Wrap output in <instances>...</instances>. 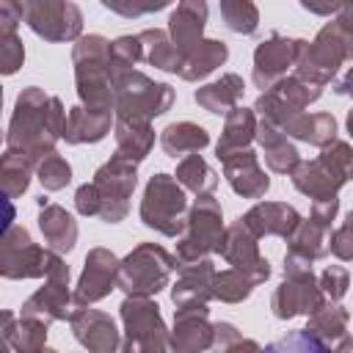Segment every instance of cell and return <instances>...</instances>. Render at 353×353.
<instances>
[{
    "mask_svg": "<svg viewBox=\"0 0 353 353\" xmlns=\"http://www.w3.org/2000/svg\"><path fill=\"white\" fill-rule=\"evenodd\" d=\"M63 105L58 97H47L41 88L30 85L17 97L14 119L8 127V149L30 154L36 163L52 152L63 132Z\"/></svg>",
    "mask_w": 353,
    "mask_h": 353,
    "instance_id": "obj_1",
    "label": "cell"
},
{
    "mask_svg": "<svg viewBox=\"0 0 353 353\" xmlns=\"http://www.w3.org/2000/svg\"><path fill=\"white\" fill-rule=\"evenodd\" d=\"M353 55V25H350V0L342 3L339 17L328 22L312 44L303 41L298 58H295V77L312 83V85H325L334 80L336 69L347 63Z\"/></svg>",
    "mask_w": 353,
    "mask_h": 353,
    "instance_id": "obj_2",
    "label": "cell"
},
{
    "mask_svg": "<svg viewBox=\"0 0 353 353\" xmlns=\"http://www.w3.org/2000/svg\"><path fill=\"white\" fill-rule=\"evenodd\" d=\"M110 41L102 36H83L74 44L72 61H74V77H77V94L85 108L97 110H113V80L108 69Z\"/></svg>",
    "mask_w": 353,
    "mask_h": 353,
    "instance_id": "obj_3",
    "label": "cell"
},
{
    "mask_svg": "<svg viewBox=\"0 0 353 353\" xmlns=\"http://www.w3.org/2000/svg\"><path fill=\"white\" fill-rule=\"evenodd\" d=\"M174 91L165 83H152L135 69H124L113 77V110L116 119L149 121L168 110Z\"/></svg>",
    "mask_w": 353,
    "mask_h": 353,
    "instance_id": "obj_4",
    "label": "cell"
},
{
    "mask_svg": "<svg viewBox=\"0 0 353 353\" xmlns=\"http://www.w3.org/2000/svg\"><path fill=\"white\" fill-rule=\"evenodd\" d=\"M290 176L292 185L312 199L336 196V190L350 176V146L345 141H331V146L317 160H298Z\"/></svg>",
    "mask_w": 353,
    "mask_h": 353,
    "instance_id": "obj_5",
    "label": "cell"
},
{
    "mask_svg": "<svg viewBox=\"0 0 353 353\" xmlns=\"http://www.w3.org/2000/svg\"><path fill=\"white\" fill-rule=\"evenodd\" d=\"M174 268L176 259L165 248L154 243H141L124 262H119L116 287H121L127 295H154L168 284Z\"/></svg>",
    "mask_w": 353,
    "mask_h": 353,
    "instance_id": "obj_6",
    "label": "cell"
},
{
    "mask_svg": "<svg viewBox=\"0 0 353 353\" xmlns=\"http://www.w3.org/2000/svg\"><path fill=\"white\" fill-rule=\"evenodd\" d=\"M185 210H188V199L174 176L157 174L149 179L143 201H141V221L149 229H157L160 234H168V237L182 234Z\"/></svg>",
    "mask_w": 353,
    "mask_h": 353,
    "instance_id": "obj_7",
    "label": "cell"
},
{
    "mask_svg": "<svg viewBox=\"0 0 353 353\" xmlns=\"http://www.w3.org/2000/svg\"><path fill=\"white\" fill-rule=\"evenodd\" d=\"M182 240L176 245V262H193L201 259L212 251L221 248L223 240V223H221V204L204 193L199 196V201L193 204L190 215L185 218V229H182Z\"/></svg>",
    "mask_w": 353,
    "mask_h": 353,
    "instance_id": "obj_8",
    "label": "cell"
},
{
    "mask_svg": "<svg viewBox=\"0 0 353 353\" xmlns=\"http://www.w3.org/2000/svg\"><path fill=\"white\" fill-rule=\"evenodd\" d=\"M91 185H94L97 204H99L97 215L102 221H108V223H119L127 215V210H130L127 199H130V193L135 188V163L127 160V157H121L116 152L94 174V182Z\"/></svg>",
    "mask_w": 353,
    "mask_h": 353,
    "instance_id": "obj_9",
    "label": "cell"
},
{
    "mask_svg": "<svg viewBox=\"0 0 353 353\" xmlns=\"http://www.w3.org/2000/svg\"><path fill=\"white\" fill-rule=\"evenodd\" d=\"M22 19L30 25L33 33L44 36L47 41H72L80 36L83 17L72 3L63 0H19Z\"/></svg>",
    "mask_w": 353,
    "mask_h": 353,
    "instance_id": "obj_10",
    "label": "cell"
},
{
    "mask_svg": "<svg viewBox=\"0 0 353 353\" xmlns=\"http://www.w3.org/2000/svg\"><path fill=\"white\" fill-rule=\"evenodd\" d=\"M55 251H44L33 245L30 234L22 226H8V232L0 237V276L8 279H30V276H47L50 262Z\"/></svg>",
    "mask_w": 353,
    "mask_h": 353,
    "instance_id": "obj_11",
    "label": "cell"
},
{
    "mask_svg": "<svg viewBox=\"0 0 353 353\" xmlns=\"http://www.w3.org/2000/svg\"><path fill=\"white\" fill-rule=\"evenodd\" d=\"M320 97V85H312L301 77H279L259 99H256V113L270 121L273 127H281L287 119L303 113L309 102Z\"/></svg>",
    "mask_w": 353,
    "mask_h": 353,
    "instance_id": "obj_12",
    "label": "cell"
},
{
    "mask_svg": "<svg viewBox=\"0 0 353 353\" xmlns=\"http://www.w3.org/2000/svg\"><path fill=\"white\" fill-rule=\"evenodd\" d=\"M121 320L127 328V350H163L168 347L165 325L157 312V303H152L146 295H130L121 303Z\"/></svg>",
    "mask_w": 353,
    "mask_h": 353,
    "instance_id": "obj_13",
    "label": "cell"
},
{
    "mask_svg": "<svg viewBox=\"0 0 353 353\" xmlns=\"http://www.w3.org/2000/svg\"><path fill=\"white\" fill-rule=\"evenodd\" d=\"M69 268L63 265V259L58 256V251L52 254L50 270H47V287L39 290L25 306H22V317H36L41 323H52V320H66L69 312Z\"/></svg>",
    "mask_w": 353,
    "mask_h": 353,
    "instance_id": "obj_14",
    "label": "cell"
},
{
    "mask_svg": "<svg viewBox=\"0 0 353 353\" xmlns=\"http://www.w3.org/2000/svg\"><path fill=\"white\" fill-rule=\"evenodd\" d=\"M218 251L226 256L229 265H234V270H240L243 276H248L251 284H262L270 276V265L259 254L256 237L243 226V221L232 223L223 232V240H221V248Z\"/></svg>",
    "mask_w": 353,
    "mask_h": 353,
    "instance_id": "obj_15",
    "label": "cell"
},
{
    "mask_svg": "<svg viewBox=\"0 0 353 353\" xmlns=\"http://www.w3.org/2000/svg\"><path fill=\"white\" fill-rule=\"evenodd\" d=\"M301 39H284L273 33L268 41H262L254 52V83L256 88H270L279 77L287 74L290 66H295V58L301 52Z\"/></svg>",
    "mask_w": 353,
    "mask_h": 353,
    "instance_id": "obj_16",
    "label": "cell"
},
{
    "mask_svg": "<svg viewBox=\"0 0 353 353\" xmlns=\"http://www.w3.org/2000/svg\"><path fill=\"white\" fill-rule=\"evenodd\" d=\"M323 303H325V295H323L320 284H314L312 270H306V273L287 276V281L276 290V295H273V314L279 320H290L295 314H312Z\"/></svg>",
    "mask_w": 353,
    "mask_h": 353,
    "instance_id": "obj_17",
    "label": "cell"
},
{
    "mask_svg": "<svg viewBox=\"0 0 353 353\" xmlns=\"http://www.w3.org/2000/svg\"><path fill=\"white\" fill-rule=\"evenodd\" d=\"M116 273H119V259L105 248H94L85 256V268L77 281L74 306H85V303L105 298L116 287Z\"/></svg>",
    "mask_w": 353,
    "mask_h": 353,
    "instance_id": "obj_18",
    "label": "cell"
},
{
    "mask_svg": "<svg viewBox=\"0 0 353 353\" xmlns=\"http://www.w3.org/2000/svg\"><path fill=\"white\" fill-rule=\"evenodd\" d=\"M223 176L229 179L232 190L245 196V199H259L265 196L270 179L265 176V171L259 168V160L251 149H240L223 157Z\"/></svg>",
    "mask_w": 353,
    "mask_h": 353,
    "instance_id": "obj_19",
    "label": "cell"
},
{
    "mask_svg": "<svg viewBox=\"0 0 353 353\" xmlns=\"http://www.w3.org/2000/svg\"><path fill=\"white\" fill-rule=\"evenodd\" d=\"M212 276L215 268L207 256L193 259V262H182L179 279L171 290V298L176 306H201L212 298Z\"/></svg>",
    "mask_w": 353,
    "mask_h": 353,
    "instance_id": "obj_20",
    "label": "cell"
},
{
    "mask_svg": "<svg viewBox=\"0 0 353 353\" xmlns=\"http://www.w3.org/2000/svg\"><path fill=\"white\" fill-rule=\"evenodd\" d=\"M69 323H72L74 336H77L88 350H116V347H119L116 325H113V320H110L105 312L77 306V312L69 314Z\"/></svg>",
    "mask_w": 353,
    "mask_h": 353,
    "instance_id": "obj_21",
    "label": "cell"
},
{
    "mask_svg": "<svg viewBox=\"0 0 353 353\" xmlns=\"http://www.w3.org/2000/svg\"><path fill=\"white\" fill-rule=\"evenodd\" d=\"M240 221H243V226H245L254 237H262V234L290 237V232L298 226L301 215H298L290 204H281V201H262V204H256L254 210H248Z\"/></svg>",
    "mask_w": 353,
    "mask_h": 353,
    "instance_id": "obj_22",
    "label": "cell"
},
{
    "mask_svg": "<svg viewBox=\"0 0 353 353\" xmlns=\"http://www.w3.org/2000/svg\"><path fill=\"white\" fill-rule=\"evenodd\" d=\"M168 345L179 350H201L212 345V325L207 323V303L176 309L174 336L168 339Z\"/></svg>",
    "mask_w": 353,
    "mask_h": 353,
    "instance_id": "obj_23",
    "label": "cell"
},
{
    "mask_svg": "<svg viewBox=\"0 0 353 353\" xmlns=\"http://www.w3.org/2000/svg\"><path fill=\"white\" fill-rule=\"evenodd\" d=\"M204 22H207V3L204 0H179L176 11L168 19L171 44H174L176 55L188 52L190 47H196L201 41Z\"/></svg>",
    "mask_w": 353,
    "mask_h": 353,
    "instance_id": "obj_24",
    "label": "cell"
},
{
    "mask_svg": "<svg viewBox=\"0 0 353 353\" xmlns=\"http://www.w3.org/2000/svg\"><path fill=\"white\" fill-rule=\"evenodd\" d=\"M229 50L223 41H215V39H201L196 47H190L188 52H182L176 58V74L182 80H201L207 77L210 72H215L223 61H226Z\"/></svg>",
    "mask_w": 353,
    "mask_h": 353,
    "instance_id": "obj_25",
    "label": "cell"
},
{
    "mask_svg": "<svg viewBox=\"0 0 353 353\" xmlns=\"http://www.w3.org/2000/svg\"><path fill=\"white\" fill-rule=\"evenodd\" d=\"M108 130H110V110L80 105L69 110L61 138H66L69 143H94V141H102Z\"/></svg>",
    "mask_w": 353,
    "mask_h": 353,
    "instance_id": "obj_26",
    "label": "cell"
},
{
    "mask_svg": "<svg viewBox=\"0 0 353 353\" xmlns=\"http://www.w3.org/2000/svg\"><path fill=\"white\" fill-rule=\"evenodd\" d=\"M41 204V212H39V226H41V234L47 240V245L52 251H72L74 248V240H77V223L74 218L58 207V204H50L47 199H39Z\"/></svg>",
    "mask_w": 353,
    "mask_h": 353,
    "instance_id": "obj_27",
    "label": "cell"
},
{
    "mask_svg": "<svg viewBox=\"0 0 353 353\" xmlns=\"http://www.w3.org/2000/svg\"><path fill=\"white\" fill-rule=\"evenodd\" d=\"M254 138H259L262 149H265V163L270 171H279V174H290L295 165H298V149L287 141V135L273 127L270 121H259L256 130H254Z\"/></svg>",
    "mask_w": 353,
    "mask_h": 353,
    "instance_id": "obj_28",
    "label": "cell"
},
{
    "mask_svg": "<svg viewBox=\"0 0 353 353\" xmlns=\"http://www.w3.org/2000/svg\"><path fill=\"white\" fill-rule=\"evenodd\" d=\"M279 130L284 135H292V138L314 143V146H328L336 138V121L331 113H298V116L287 119Z\"/></svg>",
    "mask_w": 353,
    "mask_h": 353,
    "instance_id": "obj_29",
    "label": "cell"
},
{
    "mask_svg": "<svg viewBox=\"0 0 353 353\" xmlns=\"http://www.w3.org/2000/svg\"><path fill=\"white\" fill-rule=\"evenodd\" d=\"M154 143V132L149 127V121H138V119H116V152L132 163L143 160L149 154Z\"/></svg>",
    "mask_w": 353,
    "mask_h": 353,
    "instance_id": "obj_30",
    "label": "cell"
},
{
    "mask_svg": "<svg viewBox=\"0 0 353 353\" xmlns=\"http://www.w3.org/2000/svg\"><path fill=\"white\" fill-rule=\"evenodd\" d=\"M254 130H256V119H254V110L248 108H232V113L226 116V127L221 132V141H218V157L223 160L226 154L232 152H240V149H248V143L254 141Z\"/></svg>",
    "mask_w": 353,
    "mask_h": 353,
    "instance_id": "obj_31",
    "label": "cell"
},
{
    "mask_svg": "<svg viewBox=\"0 0 353 353\" xmlns=\"http://www.w3.org/2000/svg\"><path fill=\"white\" fill-rule=\"evenodd\" d=\"M33 165H36V160L19 149H8L6 154H0V190L11 199L22 196L28 190Z\"/></svg>",
    "mask_w": 353,
    "mask_h": 353,
    "instance_id": "obj_32",
    "label": "cell"
},
{
    "mask_svg": "<svg viewBox=\"0 0 353 353\" xmlns=\"http://www.w3.org/2000/svg\"><path fill=\"white\" fill-rule=\"evenodd\" d=\"M210 143V135L204 127L199 124H190V121H179V124H171L163 130L160 135V146L165 149V154L171 157H182V154H190V152H199Z\"/></svg>",
    "mask_w": 353,
    "mask_h": 353,
    "instance_id": "obj_33",
    "label": "cell"
},
{
    "mask_svg": "<svg viewBox=\"0 0 353 353\" xmlns=\"http://www.w3.org/2000/svg\"><path fill=\"white\" fill-rule=\"evenodd\" d=\"M240 97H243V80L237 74H223L218 83H210V85L196 91V102L201 108H207L210 113L232 110Z\"/></svg>",
    "mask_w": 353,
    "mask_h": 353,
    "instance_id": "obj_34",
    "label": "cell"
},
{
    "mask_svg": "<svg viewBox=\"0 0 353 353\" xmlns=\"http://www.w3.org/2000/svg\"><path fill=\"white\" fill-rule=\"evenodd\" d=\"M323 347H331L336 336H347V312L342 306H320L312 312V323L306 328Z\"/></svg>",
    "mask_w": 353,
    "mask_h": 353,
    "instance_id": "obj_35",
    "label": "cell"
},
{
    "mask_svg": "<svg viewBox=\"0 0 353 353\" xmlns=\"http://www.w3.org/2000/svg\"><path fill=\"white\" fill-rule=\"evenodd\" d=\"M176 179H179L188 190H193V193H199V196L212 193L215 185H218L215 171H212L196 152H190V154L176 165Z\"/></svg>",
    "mask_w": 353,
    "mask_h": 353,
    "instance_id": "obj_36",
    "label": "cell"
},
{
    "mask_svg": "<svg viewBox=\"0 0 353 353\" xmlns=\"http://www.w3.org/2000/svg\"><path fill=\"white\" fill-rule=\"evenodd\" d=\"M138 41H141V61H149L165 72L176 69L179 55L163 30H143V33H138Z\"/></svg>",
    "mask_w": 353,
    "mask_h": 353,
    "instance_id": "obj_37",
    "label": "cell"
},
{
    "mask_svg": "<svg viewBox=\"0 0 353 353\" xmlns=\"http://www.w3.org/2000/svg\"><path fill=\"white\" fill-rule=\"evenodd\" d=\"M221 17L229 30L251 36L259 25V11L251 0H221Z\"/></svg>",
    "mask_w": 353,
    "mask_h": 353,
    "instance_id": "obj_38",
    "label": "cell"
},
{
    "mask_svg": "<svg viewBox=\"0 0 353 353\" xmlns=\"http://www.w3.org/2000/svg\"><path fill=\"white\" fill-rule=\"evenodd\" d=\"M251 290H254L251 279H248V276H243V273H240V270H234V268L212 276V295H215V298H221V301H226V303H237V301L248 298V295H251Z\"/></svg>",
    "mask_w": 353,
    "mask_h": 353,
    "instance_id": "obj_39",
    "label": "cell"
},
{
    "mask_svg": "<svg viewBox=\"0 0 353 353\" xmlns=\"http://www.w3.org/2000/svg\"><path fill=\"white\" fill-rule=\"evenodd\" d=\"M36 171H39V179H41V185H44L47 190H61V188H66L69 179H72L69 163H66L63 157L52 154V152L44 154V157L36 163Z\"/></svg>",
    "mask_w": 353,
    "mask_h": 353,
    "instance_id": "obj_40",
    "label": "cell"
},
{
    "mask_svg": "<svg viewBox=\"0 0 353 353\" xmlns=\"http://www.w3.org/2000/svg\"><path fill=\"white\" fill-rule=\"evenodd\" d=\"M47 342V323L36 317H22V323L11 334V345L19 350H39Z\"/></svg>",
    "mask_w": 353,
    "mask_h": 353,
    "instance_id": "obj_41",
    "label": "cell"
},
{
    "mask_svg": "<svg viewBox=\"0 0 353 353\" xmlns=\"http://www.w3.org/2000/svg\"><path fill=\"white\" fill-rule=\"evenodd\" d=\"M25 61V47L17 33H0V74H14Z\"/></svg>",
    "mask_w": 353,
    "mask_h": 353,
    "instance_id": "obj_42",
    "label": "cell"
},
{
    "mask_svg": "<svg viewBox=\"0 0 353 353\" xmlns=\"http://www.w3.org/2000/svg\"><path fill=\"white\" fill-rule=\"evenodd\" d=\"M171 0H102L105 8L121 14V17H141V14H152L165 8Z\"/></svg>",
    "mask_w": 353,
    "mask_h": 353,
    "instance_id": "obj_43",
    "label": "cell"
},
{
    "mask_svg": "<svg viewBox=\"0 0 353 353\" xmlns=\"http://www.w3.org/2000/svg\"><path fill=\"white\" fill-rule=\"evenodd\" d=\"M320 290H323V295H328L331 301H339V298L347 292V270L339 268V265L325 268L323 276H320Z\"/></svg>",
    "mask_w": 353,
    "mask_h": 353,
    "instance_id": "obj_44",
    "label": "cell"
},
{
    "mask_svg": "<svg viewBox=\"0 0 353 353\" xmlns=\"http://www.w3.org/2000/svg\"><path fill=\"white\" fill-rule=\"evenodd\" d=\"M350 234H353V215H347L345 223H342L336 232H328V248H331L342 262H347V259L353 256V240H350Z\"/></svg>",
    "mask_w": 353,
    "mask_h": 353,
    "instance_id": "obj_45",
    "label": "cell"
},
{
    "mask_svg": "<svg viewBox=\"0 0 353 353\" xmlns=\"http://www.w3.org/2000/svg\"><path fill=\"white\" fill-rule=\"evenodd\" d=\"M212 336H215V345L218 347H256L254 342H245L237 331H234V325H229V323H218L215 328H212Z\"/></svg>",
    "mask_w": 353,
    "mask_h": 353,
    "instance_id": "obj_46",
    "label": "cell"
},
{
    "mask_svg": "<svg viewBox=\"0 0 353 353\" xmlns=\"http://www.w3.org/2000/svg\"><path fill=\"white\" fill-rule=\"evenodd\" d=\"M19 22H22L19 0H3L0 3V33H14Z\"/></svg>",
    "mask_w": 353,
    "mask_h": 353,
    "instance_id": "obj_47",
    "label": "cell"
},
{
    "mask_svg": "<svg viewBox=\"0 0 353 353\" xmlns=\"http://www.w3.org/2000/svg\"><path fill=\"white\" fill-rule=\"evenodd\" d=\"M74 204H77L80 215H97L99 204H97L94 185H83V188H77V193H74Z\"/></svg>",
    "mask_w": 353,
    "mask_h": 353,
    "instance_id": "obj_48",
    "label": "cell"
},
{
    "mask_svg": "<svg viewBox=\"0 0 353 353\" xmlns=\"http://www.w3.org/2000/svg\"><path fill=\"white\" fill-rule=\"evenodd\" d=\"M345 0H301V6L312 14H320V17H328V14H336L342 8Z\"/></svg>",
    "mask_w": 353,
    "mask_h": 353,
    "instance_id": "obj_49",
    "label": "cell"
},
{
    "mask_svg": "<svg viewBox=\"0 0 353 353\" xmlns=\"http://www.w3.org/2000/svg\"><path fill=\"white\" fill-rule=\"evenodd\" d=\"M14 215H17V210H14V204H11V196H6L3 190H0V237L8 232V226L14 223Z\"/></svg>",
    "mask_w": 353,
    "mask_h": 353,
    "instance_id": "obj_50",
    "label": "cell"
},
{
    "mask_svg": "<svg viewBox=\"0 0 353 353\" xmlns=\"http://www.w3.org/2000/svg\"><path fill=\"white\" fill-rule=\"evenodd\" d=\"M14 328H17L14 314H11V312H0V347H8V345H11Z\"/></svg>",
    "mask_w": 353,
    "mask_h": 353,
    "instance_id": "obj_51",
    "label": "cell"
},
{
    "mask_svg": "<svg viewBox=\"0 0 353 353\" xmlns=\"http://www.w3.org/2000/svg\"><path fill=\"white\" fill-rule=\"evenodd\" d=\"M0 102H3V94H0ZM0 138H3V135H0Z\"/></svg>",
    "mask_w": 353,
    "mask_h": 353,
    "instance_id": "obj_52",
    "label": "cell"
},
{
    "mask_svg": "<svg viewBox=\"0 0 353 353\" xmlns=\"http://www.w3.org/2000/svg\"><path fill=\"white\" fill-rule=\"evenodd\" d=\"M0 3H3V0H0Z\"/></svg>",
    "mask_w": 353,
    "mask_h": 353,
    "instance_id": "obj_53",
    "label": "cell"
}]
</instances>
